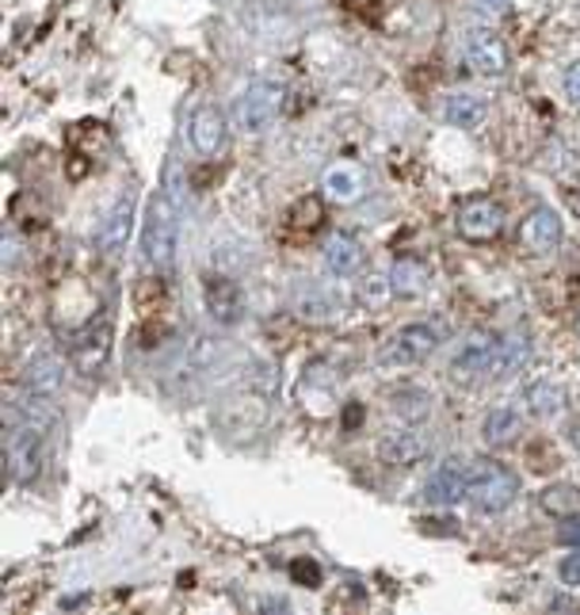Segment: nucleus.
<instances>
[{
	"instance_id": "1",
	"label": "nucleus",
	"mask_w": 580,
	"mask_h": 615,
	"mask_svg": "<svg viewBox=\"0 0 580 615\" xmlns=\"http://www.w3.org/2000/svg\"><path fill=\"white\" fill-rule=\"evenodd\" d=\"M176 245H180V218H176L173 199L157 192L141 222V261L149 267H168L176 261Z\"/></svg>"
},
{
	"instance_id": "2",
	"label": "nucleus",
	"mask_w": 580,
	"mask_h": 615,
	"mask_svg": "<svg viewBox=\"0 0 580 615\" xmlns=\"http://www.w3.org/2000/svg\"><path fill=\"white\" fill-rule=\"evenodd\" d=\"M520 494V478L497 459H470V486H466V501L478 512H504L508 505Z\"/></svg>"
},
{
	"instance_id": "3",
	"label": "nucleus",
	"mask_w": 580,
	"mask_h": 615,
	"mask_svg": "<svg viewBox=\"0 0 580 615\" xmlns=\"http://www.w3.org/2000/svg\"><path fill=\"white\" fill-rule=\"evenodd\" d=\"M283 85L275 80H253V85L240 88V96L234 100V123L245 134H264L275 119L283 115Z\"/></svg>"
},
{
	"instance_id": "4",
	"label": "nucleus",
	"mask_w": 580,
	"mask_h": 615,
	"mask_svg": "<svg viewBox=\"0 0 580 615\" xmlns=\"http://www.w3.org/2000/svg\"><path fill=\"white\" fill-rule=\"evenodd\" d=\"M435 348H440V333H435L432 325H424V321H409V325H401L397 333L382 344L379 363L382 368H416V363H424Z\"/></svg>"
},
{
	"instance_id": "5",
	"label": "nucleus",
	"mask_w": 580,
	"mask_h": 615,
	"mask_svg": "<svg viewBox=\"0 0 580 615\" xmlns=\"http://www.w3.org/2000/svg\"><path fill=\"white\" fill-rule=\"evenodd\" d=\"M111 341H115V329L107 318L88 321L85 329H77L73 341H69V363L80 374H100L111 360Z\"/></svg>"
},
{
	"instance_id": "6",
	"label": "nucleus",
	"mask_w": 580,
	"mask_h": 615,
	"mask_svg": "<svg viewBox=\"0 0 580 615\" xmlns=\"http://www.w3.org/2000/svg\"><path fill=\"white\" fill-rule=\"evenodd\" d=\"M42 462H47V451H42V428L35 424H12L8 432V475H12L16 486H31L39 478Z\"/></svg>"
},
{
	"instance_id": "7",
	"label": "nucleus",
	"mask_w": 580,
	"mask_h": 615,
	"mask_svg": "<svg viewBox=\"0 0 580 615\" xmlns=\"http://www.w3.org/2000/svg\"><path fill=\"white\" fill-rule=\"evenodd\" d=\"M497 352H501V336H497L493 329H474V333L459 344V352H454L451 374L462 382H474V379H481V374H493Z\"/></svg>"
},
{
	"instance_id": "8",
	"label": "nucleus",
	"mask_w": 580,
	"mask_h": 615,
	"mask_svg": "<svg viewBox=\"0 0 580 615\" xmlns=\"http://www.w3.org/2000/svg\"><path fill=\"white\" fill-rule=\"evenodd\" d=\"M454 226H459V234L466 241H474V245L493 241L504 230V207L497 199H489V195H474V199H466L459 207Z\"/></svg>"
},
{
	"instance_id": "9",
	"label": "nucleus",
	"mask_w": 580,
	"mask_h": 615,
	"mask_svg": "<svg viewBox=\"0 0 580 615\" xmlns=\"http://www.w3.org/2000/svg\"><path fill=\"white\" fill-rule=\"evenodd\" d=\"M134 218H138V195L127 187V192L111 203V211L104 214L100 234H96V245H100L104 256H119L122 248H127V241L134 234Z\"/></svg>"
},
{
	"instance_id": "10",
	"label": "nucleus",
	"mask_w": 580,
	"mask_h": 615,
	"mask_svg": "<svg viewBox=\"0 0 580 615\" xmlns=\"http://www.w3.org/2000/svg\"><path fill=\"white\" fill-rule=\"evenodd\" d=\"M187 138H191L195 154L203 157H218L222 149H226V138H229V119L222 107L214 104H203L191 111V119H187Z\"/></svg>"
},
{
	"instance_id": "11",
	"label": "nucleus",
	"mask_w": 580,
	"mask_h": 615,
	"mask_svg": "<svg viewBox=\"0 0 580 615\" xmlns=\"http://www.w3.org/2000/svg\"><path fill=\"white\" fill-rule=\"evenodd\" d=\"M466 486H470V459L451 455V459H443L440 467L432 470V478H427V486H424V497L432 505H459V501H466Z\"/></svg>"
},
{
	"instance_id": "12",
	"label": "nucleus",
	"mask_w": 580,
	"mask_h": 615,
	"mask_svg": "<svg viewBox=\"0 0 580 615\" xmlns=\"http://www.w3.org/2000/svg\"><path fill=\"white\" fill-rule=\"evenodd\" d=\"M321 195L336 207H352L367 195V173L352 160H336L321 173Z\"/></svg>"
},
{
	"instance_id": "13",
	"label": "nucleus",
	"mask_w": 580,
	"mask_h": 615,
	"mask_svg": "<svg viewBox=\"0 0 580 615\" xmlns=\"http://www.w3.org/2000/svg\"><path fill=\"white\" fill-rule=\"evenodd\" d=\"M466 58H470V66H474L481 77H504L508 66H512V53H508L504 39L497 31H489V27L470 31Z\"/></svg>"
},
{
	"instance_id": "14",
	"label": "nucleus",
	"mask_w": 580,
	"mask_h": 615,
	"mask_svg": "<svg viewBox=\"0 0 580 615\" xmlns=\"http://www.w3.org/2000/svg\"><path fill=\"white\" fill-rule=\"evenodd\" d=\"M432 451V436H424L421 428H401V432H390L386 440H382V462L394 470H409L416 467V462H424V455Z\"/></svg>"
},
{
	"instance_id": "15",
	"label": "nucleus",
	"mask_w": 580,
	"mask_h": 615,
	"mask_svg": "<svg viewBox=\"0 0 580 615\" xmlns=\"http://www.w3.org/2000/svg\"><path fill=\"white\" fill-rule=\"evenodd\" d=\"M566 237V226H561V214L554 207H534L520 226V241L531 248V253H554Z\"/></svg>"
},
{
	"instance_id": "16",
	"label": "nucleus",
	"mask_w": 580,
	"mask_h": 615,
	"mask_svg": "<svg viewBox=\"0 0 580 615\" xmlns=\"http://www.w3.org/2000/svg\"><path fill=\"white\" fill-rule=\"evenodd\" d=\"M203 299H207V314H210L214 325H237L240 321L245 294H240V287L234 280H226V275H210Z\"/></svg>"
},
{
	"instance_id": "17",
	"label": "nucleus",
	"mask_w": 580,
	"mask_h": 615,
	"mask_svg": "<svg viewBox=\"0 0 580 615\" xmlns=\"http://www.w3.org/2000/svg\"><path fill=\"white\" fill-rule=\"evenodd\" d=\"M386 283H390V294H397V299H416V294L427 291L432 272H427V264L416 261V256H397L394 267H390V275H386Z\"/></svg>"
},
{
	"instance_id": "18",
	"label": "nucleus",
	"mask_w": 580,
	"mask_h": 615,
	"mask_svg": "<svg viewBox=\"0 0 580 615\" xmlns=\"http://www.w3.org/2000/svg\"><path fill=\"white\" fill-rule=\"evenodd\" d=\"M520 432H523V417H520V409H512V406H497L481 417V440H485L489 448H508V443L520 440Z\"/></svg>"
},
{
	"instance_id": "19",
	"label": "nucleus",
	"mask_w": 580,
	"mask_h": 615,
	"mask_svg": "<svg viewBox=\"0 0 580 615\" xmlns=\"http://www.w3.org/2000/svg\"><path fill=\"white\" fill-rule=\"evenodd\" d=\"M61 379H66V371H61V360L50 352L35 355L31 363H27L23 371V390L35 398H53L61 390Z\"/></svg>"
},
{
	"instance_id": "20",
	"label": "nucleus",
	"mask_w": 580,
	"mask_h": 615,
	"mask_svg": "<svg viewBox=\"0 0 580 615\" xmlns=\"http://www.w3.org/2000/svg\"><path fill=\"white\" fill-rule=\"evenodd\" d=\"M321 256H325V267L336 275V280L355 275L363 267V248L352 234H333L325 241V248H321Z\"/></svg>"
},
{
	"instance_id": "21",
	"label": "nucleus",
	"mask_w": 580,
	"mask_h": 615,
	"mask_svg": "<svg viewBox=\"0 0 580 615\" xmlns=\"http://www.w3.org/2000/svg\"><path fill=\"white\" fill-rule=\"evenodd\" d=\"M485 115H489V100L478 92H454L448 96V104H443V119L459 130H478L481 123H485Z\"/></svg>"
},
{
	"instance_id": "22",
	"label": "nucleus",
	"mask_w": 580,
	"mask_h": 615,
	"mask_svg": "<svg viewBox=\"0 0 580 615\" xmlns=\"http://www.w3.org/2000/svg\"><path fill=\"white\" fill-rule=\"evenodd\" d=\"M523 401H528V409L534 417H561L566 413V401H569V394H566V387L561 382H550V379H539V382H531L528 390H523Z\"/></svg>"
},
{
	"instance_id": "23",
	"label": "nucleus",
	"mask_w": 580,
	"mask_h": 615,
	"mask_svg": "<svg viewBox=\"0 0 580 615\" xmlns=\"http://www.w3.org/2000/svg\"><path fill=\"white\" fill-rule=\"evenodd\" d=\"M539 508L554 520H580V486H569V481L547 486L539 494Z\"/></svg>"
},
{
	"instance_id": "24",
	"label": "nucleus",
	"mask_w": 580,
	"mask_h": 615,
	"mask_svg": "<svg viewBox=\"0 0 580 615\" xmlns=\"http://www.w3.org/2000/svg\"><path fill=\"white\" fill-rule=\"evenodd\" d=\"M528 355H531V341L523 333L501 336V352H497V363L489 379H512V374L528 363Z\"/></svg>"
},
{
	"instance_id": "25",
	"label": "nucleus",
	"mask_w": 580,
	"mask_h": 615,
	"mask_svg": "<svg viewBox=\"0 0 580 615\" xmlns=\"http://www.w3.org/2000/svg\"><path fill=\"white\" fill-rule=\"evenodd\" d=\"M294 310H298V318L302 321H336L344 314L341 310V299H333L328 291H306V294H298V302H294Z\"/></svg>"
},
{
	"instance_id": "26",
	"label": "nucleus",
	"mask_w": 580,
	"mask_h": 615,
	"mask_svg": "<svg viewBox=\"0 0 580 615\" xmlns=\"http://www.w3.org/2000/svg\"><path fill=\"white\" fill-rule=\"evenodd\" d=\"M394 413L416 424L432 413V398H427L424 390H401V394H394Z\"/></svg>"
},
{
	"instance_id": "27",
	"label": "nucleus",
	"mask_w": 580,
	"mask_h": 615,
	"mask_svg": "<svg viewBox=\"0 0 580 615\" xmlns=\"http://www.w3.org/2000/svg\"><path fill=\"white\" fill-rule=\"evenodd\" d=\"M558 577L566 588H580V547L569 550V555L558 562Z\"/></svg>"
},
{
	"instance_id": "28",
	"label": "nucleus",
	"mask_w": 580,
	"mask_h": 615,
	"mask_svg": "<svg viewBox=\"0 0 580 615\" xmlns=\"http://www.w3.org/2000/svg\"><path fill=\"white\" fill-rule=\"evenodd\" d=\"M291 577H294L298 585H306V588H317V585H321L317 562H294V566H291Z\"/></svg>"
},
{
	"instance_id": "29",
	"label": "nucleus",
	"mask_w": 580,
	"mask_h": 615,
	"mask_svg": "<svg viewBox=\"0 0 580 615\" xmlns=\"http://www.w3.org/2000/svg\"><path fill=\"white\" fill-rule=\"evenodd\" d=\"M561 85H566V96L573 104H580V61H573V66L561 74Z\"/></svg>"
},
{
	"instance_id": "30",
	"label": "nucleus",
	"mask_w": 580,
	"mask_h": 615,
	"mask_svg": "<svg viewBox=\"0 0 580 615\" xmlns=\"http://www.w3.org/2000/svg\"><path fill=\"white\" fill-rule=\"evenodd\" d=\"M481 8H485V12H508V8H512V0H478Z\"/></svg>"
},
{
	"instance_id": "31",
	"label": "nucleus",
	"mask_w": 580,
	"mask_h": 615,
	"mask_svg": "<svg viewBox=\"0 0 580 615\" xmlns=\"http://www.w3.org/2000/svg\"><path fill=\"white\" fill-rule=\"evenodd\" d=\"M569 443H573V448L580 451V421L569 424Z\"/></svg>"
},
{
	"instance_id": "32",
	"label": "nucleus",
	"mask_w": 580,
	"mask_h": 615,
	"mask_svg": "<svg viewBox=\"0 0 580 615\" xmlns=\"http://www.w3.org/2000/svg\"><path fill=\"white\" fill-rule=\"evenodd\" d=\"M566 535H569V539H577V543H580V528H569Z\"/></svg>"
},
{
	"instance_id": "33",
	"label": "nucleus",
	"mask_w": 580,
	"mask_h": 615,
	"mask_svg": "<svg viewBox=\"0 0 580 615\" xmlns=\"http://www.w3.org/2000/svg\"><path fill=\"white\" fill-rule=\"evenodd\" d=\"M573 325H577V333H580V310H577V321H573Z\"/></svg>"
}]
</instances>
